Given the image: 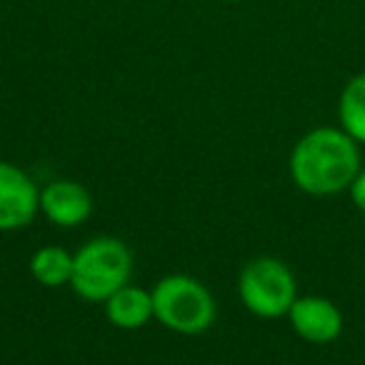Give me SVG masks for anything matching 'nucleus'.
<instances>
[{
	"instance_id": "obj_10",
	"label": "nucleus",
	"mask_w": 365,
	"mask_h": 365,
	"mask_svg": "<svg viewBox=\"0 0 365 365\" xmlns=\"http://www.w3.org/2000/svg\"><path fill=\"white\" fill-rule=\"evenodd\" d=\"M31 275L46 288L71 285L73 278V253L61 245H43L31 258Z\"/></svg>"
},
{
	"instance_id": "obj_2",
	"label": "nucleus",
	"mask_w": 365,
	"mask_h": 365,
	"mask_svg": "<svg viewBox=\"0 0 365 365\" xmlns=\"http://www.w3.org/2000/svg\"><path fill=\"white\" fill-rule=\"evenodd\" d=\"M133 273V253L123 240L101 235L73 253L71 288L88 303H106L115 290L128 285Z\"/></svg>"
},
{
	"instance_id": "obj_11",
	"label": "nucleus",
	"mask_w": 365,
	"mask_h": 365,
	"mask_svg": "<svg viewBox=\"0 0 365 365\" xmlns=\"http://www.w3.org/2000/svg\"><path fill=\"white\" fill-rule=\"evenodd\" d=\"M348 193H350V200H353L355 208L365 215V170H363V168H360V173L355 175V180L350 182Z\"/></svg>"
},
{
	"instance_id": "obj_12",
	"label": "nucleus",
	"mask_w": 365,
	"mask_h": 365,
	"mask_svg": "<svg viewBox=\"0 0 365 365\" xmlns=\"http://www.w3.org/2000/svg\"><path fill=\"white\" fill-rule=\"evenodd\" d=\"M223 3H243V0H223Z\"/></svg>"
},
{
	"instance_id": "obj_4",
	"label": "nucleus",
	"mask_w": 365,
	"mask_h": 365,
	"mask_svg": "<svg viewBox=\"0 0 365 365\" xmlns=\"http://www.w3.org/2000/svg\"><path fill=\"white\" fill-rule=\"evenodd\" d=\"M238 298L255 318H285L298 298V283L283 260L253 258L238 275Z\"/></svg>"
},
{
	"instance_id": "obj_1",
	"label": "nucleus",
	"mask_w": 365,
	"mask_h": 365,
	"mask_svg": "<svg viewBox=\"0 0 365 365\" xmlns=\"http://www.w3.org/2000/svg\"><path fill=\"white\" fill-rule=\"evenodd\" d=\"M360 148L343 128L320 125L293 145L288 170L295 188L305 195L328 198L345 193L360 173Z\"/></svg>"
},
{
	"instance_id": "obj_7",
	"label": "nucleus",
	"mask_w": 365,
	"mask_h": 365,
	"mask_svg": "<svg viewBox=\"0 0 365 365\" xmlns=\"http://www.w3.org/2000/svg\"><path fill=\"white\" fill-rule=\"evenodd\" d=\"M41 213L58 228H76L93 213V198L76 180H53L41 190Z\"/></svg>"
},
{
	"instance_id": "obj_3",
	"label": "nucleus",
	"mask_w": 365,
	"mask_h": 365,
	"mask_svg": "<svg viewBox=\"0 0 365 365\" xmlns=\"http://www.w3.org/2000/svg\"><path fill=\"white\" fill-rule=\"evenodd\" d=\"M153 318L180 335H200L215 323V298L190 275H165L150 290Z\"/></svg>"
},
{
	"instance_id": "obj_6",
	"label": "nucleus",
	"mask_w": 365,
	"mask_h": 365,
	"mask_svg": "<svg viewBox=\"0 0 365 365\" xmlns=\"http://www.w3.org/2000/svg\"><path fill=\"white\" fill-rule=\"evenodd\" d=\"M285 318L290 320V328L295 330L298 338L313 345L333 343L343 333V313L333 300L323 295H303L295 298L293 308L288 310Z\"/></svg>"
},
{
	"instance_id": "obj_8",
	"label": "nucleus",
	"mask_w": 365,
	"mask_h": 365,
	"mask_svg": "<svg viewBox=\"0 0 365 365\" xmlns=\"http://www.w3.org/2000/svg\"><path fill=\"white\" fill-rule=\"evenodd\" d=\"M106 318L120 330H138L153 318V295L150 290L138 285H123L120 290L106 300Z\"/></svg>"
},
{
	"instance_id": "obj_5",
	"label": "nucleus",
	"mask_w": 365,
	"mask_h": 365,
	"mask_svg": "<svg viewBox=\"0 0 365 365\" xmlns=\"http://www.w3.org/2000/svg\"><path fill=\"white\" fill-rule=\"evenodd\" d=\"M41 210V193L23 168L0 160V230L28 228Z\"/></svg>"
},
{
	"instance_id": "obj_9",
	"label": "nucleus",
	"mask_w": 365,
	"mask_h": 365,
	"mask_svg": "<svg viewBox=\"0 0 365 365\" xmlns=\"http://www.w3.org/2000/svg\"><path fill=\"white\" fill-rule=\"evenodd\" d=\"M338 120L358 145H365V73L353 76L340 91Z\"/></svg>"
}]
</instances>
